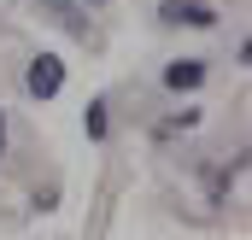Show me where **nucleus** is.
Returning a JSON list of instances; mask_svg holds the SVG:
<instances>
[{
	"label": "nucleus",
	"mask_w": 252,
	"mask_h": 240,
	"mask_svg": "<svg viewBox=\"0 0 252 240\" xmlns=\"http://www.w3.org/2000/svg\"><path fill=\"white\" fill-rule=\"evenodd\" d=\"M24 88L35 94V100H53L64 88V59L59 53H41V59H30V70H24Z\"/></svg>",
	"instance_id": "1"
},
{
	"label": "nucleus",
	"mask_w": 252,
	"mask_h": 240,
	"mask_svg": "<svg viewBox=\"0 0 252 240\" xmlns=\"http://www.w3.org/2000/svg\"><path fill=\"white\" fill-rule=\"evenodd\" d=\"M0 152H6V112H0Z\"/></svg>",
	"instance_id": "5"
},
{
	"label": "nucleus",
	"mask_w": 252,
	"mask_h": 240,
	"mask_svg": "<svg viewBox=\"0 0 252 240\" xmlns=\"http://www.w3.org/2000/svg\"><path fill=\"white\" fill-rule=\"evenodd\" d=\"M82 129H88V141H106V106H100V100L82 112Z\"/></svg>",
	"instance_id": "4"
},
{
	"label": "nucleus",
	"mask_w": 252,
	"mask_h": 240,
	"mask_svg": "<svg viewBox=\"0 0 252 240\" xmlns=\"http://www.w3.org/2000/svg\"><path fill=\"white\" fill-rule=\"evenodd\" d=\"M158 18H164V24H193V30H211V24H217V12L199 6V0H164Z\"/></svg>",
	"instance_id": "2"
},
{
	"label": "nucleus",
	"mask_w": 252,
	"mask_h": 240,
	"mask_svg": "<svg viewBox=\"0 0 252 240\" xmlns=\"http://www.w3.org/2000/svg\"><path fill=\"white\" fill-rule=\"evenodd\" d=\"M199 82H205V64L199 59H176L164 70V88H176V94H182V88H199Z\"/></svg>",
	"instance_id": "3"
}]
</instances>
